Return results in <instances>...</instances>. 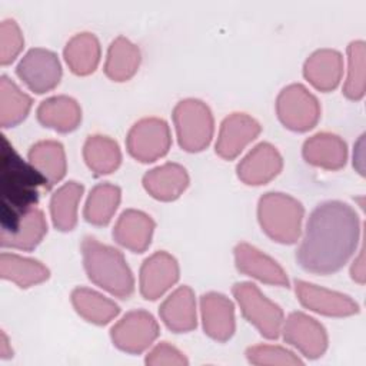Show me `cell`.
<instances>
[{"instance_id":"cell-37","label":"cell","mask_w":366,"mask_h":366,"mask_svg":"<svg viewBox=\"0 0 366 366\" xmlns=\"http://www.w3.org/2000/svg\"><path fill=\"white\" fill-rule=\"evenodd\" d=\"M146 365L159 366V365H177L184 366L189 363L186 356L174 346L169 345L167 342H162L154 346L146 356Z\"/></svg>"},{"instance_id":"cell-9","label":"cell","mask_w":366,"mask_h":366,"mask_svg":"<svg viewBox=\"0 0 366 366\" xmlns=\"http://www.w3.org/2000/svg\"><path fill=\"white\" fill-rule=\"evenodd\" d=\"M159 336L156 319L146 310L126 313L110 330L113 345L127 353H142Z\"/></svg>"},{"instance_id":"cell-11","label":"cell","mask_w":366,"mask_h":366,"mask_svg":"<svg viewBox=\"0 0 366 366\" xmlns=\"http://www.w3.org/2000/svg\"><path fill=\"white\" fill-rule=\"evenodd\" d=\"M280 333L286 343L296 347L309 359L320 357L327 349V335L325 327L306 313H290L286 320H283Z\"/></svg>"},{"instance_id":"cell-31","label":"cell","mask_w":366,"mask_h":366,"mask_svg":"<svg viewBox=\"0 0 366 366\" xmlns=\"http://www.w3.org/2000/svg\"><path fill=\"white\" fill-rule=\"evenodd\" d=\"M83 186L77 182H67L60 186L50 199V214L56 229L70 232L77 223V206L83 194Z\"/></svg>"},{"instance_id":"cell-22","label":"cell","mask_w":366,"mask_h":366,"mask_svg":"<svg viewBox=\"0 0 366 366\" xmlns=\"http://www.w3.org/2000/svg\"><path fill=\"white\" fill-rule=\"evenodd\" d=\"M159 315L163 323L176 333H186L196 327V299L189 286L177 287L160 305Z\"/></svg>"},{"instance_id":"cell-26","label":"cell","mask_w":366,"mask_h":366,"mask_svg":"<svg viewBox=\"0 0 366 366\" xmlns=\"http://www.w3.org/2000/svg\"><path fill=\"white\" fill-rule=\"evenodd\" d=\"M140 50L127 37H116L107 50L104 73L113 81H126L132 79L140 66Z\"/></svg>"},{"instance_id":"cell-3","label":"cell","mask_w":366,"mask_h":366,"mask_svg":"<svg viewBox=\"0 0 366 366\" xmlns=\"http://www.w3.org/2000/svg\"><path fill=\"white\" fill-rule=\"evenodd\" d=\"M81 254L86 273L94 285L120 299H127L133 293V273L120 250L86 236L81 242Z\"/></svg>"},{"instance_id":"cell-28","label":"cell","mask_w":366,"mask_h":366,"mask_svg":"<svg viewBox=\"0 0 366 366\" xmlns=\"http://www.w3.org/2000/svg\"><path fill=\"white\" fill-rule=\"evenodd\" d=\"M0 276L16 283L19 287H30L49 279V269L39 260L23 257L14 253H1Z\"/></svg>"},{"instance_id":"cell-24","label":"cell","mask_w":366,"mask_h":366,"mask_svg":"<svg viewBox=\"0 0 366 366\" xmlns=\"http://www.w3.org/2000/svg\"><path fill=\"white\" fill-rule=\"evenodd\" d=\"M37 120L44 127L69 133L80 124L81 109L79 103L69 96H53L39 104Z\"/></svg>"},{"instance_id":"cell-33","label":"cell","mask_w":366,"mask_h":366,"mask_svg":"<svg viewBox=\"0 0 366 366\" xmlns=\"http://www.w3.org/2000/svg\"><path fill=\"white\" fill-rule=\"evenodd\" d=\"M31 97L7 76L0 79V124L13 127L23 122L31 109Z\"/></svg>"},{"instance_id":"cell-39","label":"cell","mask_w":366,"mask_h":366,"mask_svg":"<svg viewBox=\"0 0 366 366\" xmlns=\"http://www.w3.org/2000/svg\"><path fill=\"white\" fill-rule=\"evenodd\" d=\"M11 355H13V350L9 347L7 336L4 335V332H1V335H0V356L3 359H6V357H10Z\"/></svg>"},{"instance_id":"cell-4","label":"cell","mask_w":366,"mask_h":366,"mask_svg":"<svg viewBox=\"0 0 366 366\" xmlns=\"http://www.w3.org/2000/svg\"><path fill=\"white\" fill-rule=\"evenodd\" d=\"M305 209L295 197L270 192L259 199L257 219L263 232L274 242L293 244L302 233Z\"/></svg>"},{"instance_id":"cell-34","label":"cell","mask_w":366,"mask_h":366,"mask_svg":"<svg viewBox=\"0 0 366 366\" xmlns=\"http://www.w3.org/2000/svg\"><path fill=\"white\" fill-rule=\"evenodd\" d=\"M365 41L355 40L347 46V77L343 94L350 100H360L365 96Z\"/></svg>"},{"instance_id":"cell-19","label":"cell","mask_w":366,"mask_h":366,"mask_svg":"<svg viewBox=\"0 0 366 366\" xmlns=\"http://www.w3.org/2000/svg\"><path fill=\"white\" fill-rule=\"evenodd\" d=\"M302 154L309 164L339 170L346 164L347 146L337 134L322 132L313 134L303 143Z\"/></svg>"},{"instance_id":"cell-27","label":"cell","mask_w":366,"mask_h":366,"mask_svg":"<svg viewBox=\"0 0 366 366\" xmlns=\"http://www.w3.org/2000/svg\"><path fill=\"white\" fill-rule=\"evenodd\" d=\"M63 54L74 74L87 76L96 70L100 61V43L92 33H79L67 41Z\"/></svg>"},{"instance_id":"cell-2","label":"cell","mask_w":366,"mask_h":366,"mask_svg":"<svg viewBox=\"0 0 366 366\" xmlns=\"http://www.w3.org/2000/svg\"><path fill=\"white\" fill-rule=\"evenodd\" d=\"M40 186L47 189L44 176L34 166L26 163L3 136L0 150V232L13 229L19 217L36 206Z\"/></svg>"},{"instance_id":"cell-10","label":"cell","mask_w":366,"mask_h":366,"mask_svg":"<svg viewBox=\"0 0 366 366\" xmlns=\"http://www.w3.org/2000/svg\"><path fill=\"white\" fill-rule=\"evenodd\" d=\"M17 76L34 93L53 90L61 77V66L56 53L36 47L29 50L16 69Z\"/></svg>"},{"instance_id":"cell-35","label":"cell","mask_w":366,"mask_h":366,"mask_svg":"<svg viewBox=\"0 0 366 366\" xmlns=\"http://www.w3.org/2000/svg\"><path fill=\"white\" fill-rule=\"evenodd\" d=\"M246 357L253 365H302V359L293 352L272 345H257L246 350Z\"/></svg>"},{"instance_id":"cell-18","label":"cell","mask_w":366,"mask_h":366,"mask_svg":"<svg viewBox=\"0 0 366 366\" xmlns=\"http://www.w3.org/2000/svg\"><path fill=\"white\" fill-rule=\"evenodd\" d=\"M154 232L153 219L142 210L127 209L117 219L113 237L114 240L134 253H143L150 242Z\"/></svg>"},{"instance_id":"cell-15","label":"cell","mask_w":366,"mask_h":366,"mask_svg":"<svg viewBox=\"0 0 366 366\" xmlns=\"http://www.w3.org/2000/svg\"><path fill=\"white\" fill-rule=\"evenodd\" d=\"M260 124L246 113H233L227 116L219 130L216 153L226 160H232L253 142L260 133Z\"/></svg>"},{"instance_id":"cell-6","label":"cell","mask_w":366,"mask_h":366,"mask_svg":"<svg viewBox=\"0 0 366 366\" xmlns=\"http://www.w3.org/2000/svg\"><path fill=\"white\" fill-rule=\"evenodd\" d=\"M232 292L246 320L266 339H277L285 320L280 306L267 299L259 287L250 282L236 283Z\"/></svg>"},{"instance_id":"cell-8","label":"cell","mask_w":366,"mask_h":366,"mask_svg":"<svg viewBox=\"0 0 366 366\" xmlns=\"http://www.w3.org/2000/svg\"><path fill=\"white\" fill-rule=\"evenodd\" d=\"M127 152L142 163L163 157L172 144L170 129L163 119L146 117L132 126L126 139Z\"/></svg>"},{"instance_id":"cell-29","label":"cell","mask_w":366,"mask_h":366,"mask_svg":"<svg viewBox=\"0 0 366 366\" xmlns=\"http://www.w3.org/2000/svg\"><path fill=\"white\" fill-rule=\"evenodd\" d=\"M71 303L84 320L94 325H106L120 312L113 300L87 287H76L71 292Z\"/></svg>"},{"instance_id":"cell-5","label":"cell","mask_w":366,"mask_h":366,"mask_svg":"<svg viewBox=\"0 0 366 366\" xmlns=\"http://www.w3.org/2000/svg\"><path fill=\"white\" fill-rule=\"evenodd\" d=\"M173 122L179 144L196 153L209 146L214 132V120L209 106L199 99H184L173 110Z\"/></svg>"},{"instance_id":"cell-20","label":"cell","mask_w":366,"mask_h":366,"mask_svg":"<svg viewBox=\"0 0 366 366\" xmlns=\"http://www.w3.org/2000/svg\"><path fill=\"white\" fill-rule=\"evenodd\" d=\"M303 74L315 89L330 92L340 83L343 74V57L333 49L316 50L305 61Z\"/></svg>"},{"instance_id":"cell-21","label":"cell","mask_w":366,"mask_h":366,"mask_svg":"<svg viewBox=\"0 0 366 366\" xmlns=\"http://www.w3.org/2000/svg\"><path fill=\"white\" fill-rule=\"evenodd\" d=\"M146 192L162 202L176 200L189 186L186 169L177 163H164L143 176Z\"/></svg>"},{"instance_id":"cell-23","label":"cell","mask_w":366,"mask_h":366,"mask_svg":"<svg viewBox=\"0 0 366 366\" xmlns=\"http://www.w3.org/2000/svg\"><path fill=\"white\" fill-rule=\"evenodd\" d=\"M47 233V223L44 214L36 206L26 210L7 232H0V244L3 247L33 250Z\"/></svg>"},{"instance_id":"cell-36","label":"cell","mask_w":366,"mask_h":366,"mask_svg":"<svg viewBox=\"0 0 366 366\" xmlns=\"http://www.w3.org/2000/svg\"><path fill=\"white\" fill-rule=\"evenodd\" d=\"M24 39L19 24L13 19L3 20L0 24V63H11L21 51Z\"/></svg>"},{"instance_id":"cell-16","label":"cell","mask_w":366,"mask_h":366,"mask_svg":"<svg viewBox=\"0 0 366 366\" xmlns=\"http://www.w3.org/2000/svg\"><path fill=\"white\" fill-rule=\"evenodd\" d=\"M234 262L239 272L273 286H289V279L283 267L249 243H239L234 247Z\"/></svg>"},{"instance_id":"cell-7","label":"cell","mask_w":366,"mask_h":366,"mask_svg":"<svg viewBox=\"0 0 366 366\" xmlns=\"http://www.w3.org/2000/svg\"><path fill=\"white\" fill-rule=\"evenodd\" d=\"M276 113L285 127L293 132H307L320 119V104L303 84L293 83L279 93Z\"/></svg>"},{"instance_id":"cell-12","label":"cell","mask_w":366,"mask_h":366,"mask_svg":"<svg viewBox=\"0 0 366 366\" xmlns=\"http://www.w3.org/2000/svg\"><path fill=\"white\" fill-rule=\"evenodd\" d=\"M295 290L302 306L316 313L345 317L359 312V305L347 295L329 290L305 280H295Z\"/></svg>"},{"instance_id":"cell-1","label":"cell","mask_w":366,"mask_h":366,"mask_svg":"<svg viewBox=\"0 0 366 366\" xmlns=\"http://www.w3.org/2000/svg\"><path fill=\"white\" fill-rule=\"evenodd\" d=\"M359 216L347 203L323 202L310 213L296 259L302 269L316 274L340 270L359 243Z\"/></svg>"},{"instance_id":"cell-14","label":"cell","mask_w":366,"mask_h":366,"mask_svg":"<svg viewBox=\"0 0 366 366\" xmlns=\"http://www.w3.org/2000/svg\"><path fill=\"white\" fill-rule=\"evenodd\" d=\"M283 167V159L270 143H259L237 164V177L250 186L266 184L274 179Z\"/></svg>"},{"instance_id":"cell-30","label":"cell","mask_w":366,"mask_h":366,"mask_svg":"<svg viewBox=\"0 0 366 366\" xmlns=\"http://www.w3.org/2000/svg\"><path fill=\"white\" fill-rule=\"evenodd\" d=\"M83 157L96 176H103L113 173L120 166L122 152L113 139L103 134H93L84 143Z\"/></svg>"},{"instance_id":"cell-38","label":"cell","mask_w":366,"mask_h":366,"mask_svg":"<svg viewBox=\"0 0 366 366\" xmlns=\"http://www.w3.org/2000/svg\"><path fill=\"white\" fill-rule=\"evenodd\" d=\"M350 276L355 282L363 285L365 283V259H363V252L359 253L357 259H355L352 267H350Z\"/></svg>"},{"instance_id":"cell-25","label":"cell","mask_w":366,"mask_h":366,"mask_svg":"<svg viewBox=\"0 0 366 366\" xmlns=\"http://www.w3.org/2000/svg\"><path fill=\"white\" fill-rule=\"evenodd\" d=\"M29 163L34 166L47 180V189L59 183L67 169L63 144L56 140H41L29 150Z\"/></svg>"},{"instance_id":"cell-17","label":"cell","mask_w":366,"mask_h":366,"mask_svg":"<svg viewBox=\"0 0 366 366\" xmlns=\"http://www.w3.org/2000/svg\"><path fill=\"white\" fill-rule=\"evenodd\" d=\"M200 312L204 333L217 340H229L236 329L234 306L229 297L222 293L210 292L200 297Z\"/></svg>"},{"instance_id":"cell-13","label":"cell","mask_w":366,"mask_h":366,"mask_svg":"<svg viewBox=\"0 0 366 366\" xmlns=\"http://www.w3.org/2000/svg\"><path fill=\"white\" fill-rule=\"evenodd\" d=\"M179 280V263L167 252H156L140 267V293L147 300L163 296Z\"/></svg>"},{"instance_id":"cell-32","label":"cell","mask_w":366,"mask_h":366,"mask_svg":"<svg viewBox=\"0 0 366 366\" xmlns=\"http://www.w3.org/2000/svg\"><path fill=\"white\" fill-rule=\"evenodd\" d=\"M120 187L112 183L94 186L84 206V219L94 226H106L119 207Z\"/></svg>"}]
</instances>
